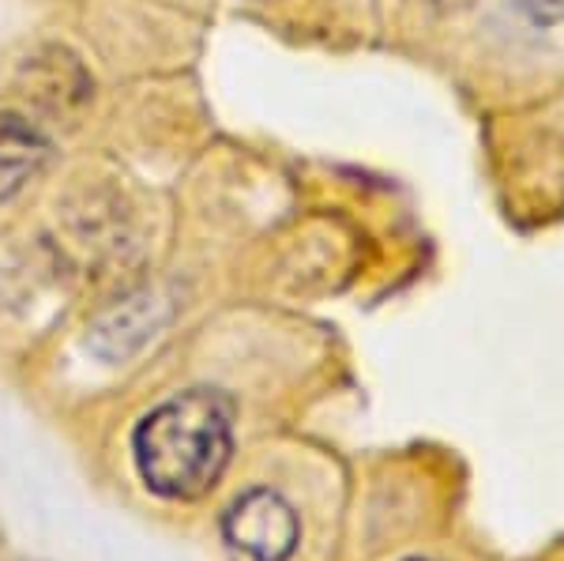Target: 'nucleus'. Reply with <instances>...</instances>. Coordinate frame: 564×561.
I'll list each match as a JSON object with an SVG mask.
<instances>
[{"label": "nucleus", "mask_w": 564, "mask_h": 561, "mask_svg": "<svg viewBox=\"0 0 564 561\" xmlns=\"http://www.w3.org/2000/svg\"><path fill=\"white\" fill-rule=\"evenodd\" d=\"M520 8L527 12V20L539 26L564 23V0H520Z\"/></svg>", "instance_id": "nucleus-4"}, {"label": "nucleus", "mask_w": 564, "mask_h": 561, "mask_svg": "<svg viewBox=\"0 0 564 561\" xmlns=\"http://www.w3.org/2000/svg\"><path fill=\"white\" fill-rule=\"evenodd\" d=\"M223 531L241 554L252 561H290L302 542V520L290 509L286 497L268 486L241 494L223 520Z\"/></svg>", "instance_id": "nucleus-2"}, {"label": "nucleus", "mask_w": 564, "mask_h": 561, "mask_svg": "<svg viewBox=\"0 0 564 561\" xmlns=\"http://www.w3.org/2000/svg\"><path fill=\"white\" fill-rule=\"evenodd\" d=\"M234 452V403L215 388H188L143 414L132 433L135 472L151 494L199 501L215 490Z\"/></svg>", "instance_id": "nucleus-1"}, {"label": "nucleus", "mask_w": 564, "mask_h": 561, "mask_svg": "<svg viewBox=\"0 0 564 561\" xmlns=\"http://www.w3.org/2000/svg\"><path fill=\"white\" fill-rule=\"evenodd\" d=\"M50 159V140L26 117L0 110V204L12 201Z\"/></svg>", "instance_id": "nucleus-3"}]
</instances>
